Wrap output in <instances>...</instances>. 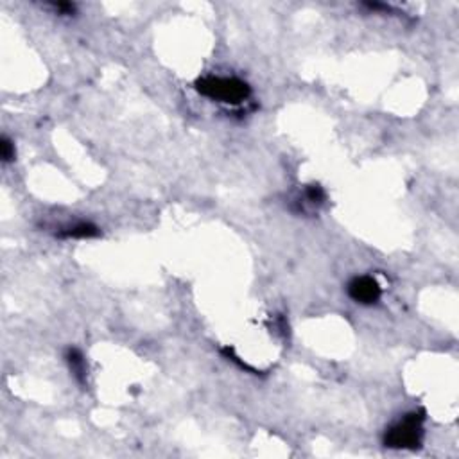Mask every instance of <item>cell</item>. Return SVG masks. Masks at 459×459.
<instances>
[{
  "instance_id": "cell-1",
  "label": "cell",
  "mask_w": 459,
  "mask_h": 459,
  "mask_svg": "<svg viewBox=\"0 0 459 459\" xmlns=\"http://www.w3.org/2000/svg\"><path fill=\"white\" fill-rule=\"evenodd\" d=\"M199 95L226 106H240L251 97V86L236 76H203L196 81Z\"/></svg>"
},
{
  "instance_id": "cell-2",
  "label": "cell",
  "mask_w": 459,
  "mask_h": 459,
  "mask_svg": "<svg viewBox=\"0 0 459 459\" xmlns=\"http://www.w3.org/2000/svg\"><path fill=\"white\" fill-rule=\"evenodd\" d=\"M424 411H413L395 422L384 434V445L397 451H414L424 440Z\"/></svg>"
},
{
  "instance_id": "cell-3",
  "label": "cell",
  "mask_w": 459,
  "mask_h": 459,
  "mask_svg": "<svg viewBox=\"0 0 459 459\" xmlns=\"http://www.w3.org/2000/svg\"><path fill=\"white\" fill-rule=\"evenodd\" d=\"M347 293L355 303L375 305L380 300L382 287L377 278L370 277V274H361V277H354L348 282Z\"/></svg>"
},
{
  "instance_id": "cell-4",
  "label": "cell",
  "mask_w": 459,
  "mask_h": 459,
  "mask_svg": "<svg viewBox=\"0 0 459 459\" xmlns=\"http://www.w3.org/2000/svg\"><path fill=\"white\" fill-rule=\"evenodd\" d=\"M99 226L88 221H76L72 224H63L56 228V237L59 239H93V237H99Z\"/></svg>"
},
{
  "instance_id": "cell-5",
  "label": "cell",
  "mask_w": 459,
  "mask_h": 459,
  "mask_svg": "<svg viewBox=\"0 0 459 459\" xmlns=\"http://www.w3.org/2000/svg\"><path fill=\"white\" fill-rule=\"evenodd\" d=\"M325 201H327V192L323 190V187L313 183V185L305 187L301 197L296 199L298 207L293 210L298 214H307V207H310V209H320L321 205H325Z\"/></svg>"
},
{
  "instance_id": "cell-6",
  "label": "cell",
  "mask_w": 459,
  "mask_h": 459,
  "mask_svg": "<svg viewBox=\"0 0 459 459\" xmlns=\"http://www.w3.org/2000/svg\"><path fill=\"white\" fill-rule=\"evenodd\" d=\"M65 361L66 364H69L70 371H72L74 378L81 384V386H85L86 384V361H85V355L81 354V350H78V348H69V350L65 351Z\"/></svg>"
},
{
  "instance_id": "cell-7",
  "label": "cell",
  "mask_w": 459,
  "mask_h": 459,
  "mask_svg": "<svg viewBox=\"0 0 459 459\" xmlns=\"http://www.w3.org/2000/svg\"><path fill=\"white\" fill-rule=\"evenodd\" d=\"M0 155H2V162H13L15 160V144H13L11 139H8V136H2V140H0Z\"/></svg>"
},
{
  "instance_id": "cell-8",
  "label": "cell",
  "mask_w": 459,
  "mask_h": 459,
  "mask_svg": "<svg viewBox=\"0 0 459 459\" xmlns=\"http://www.w3.org/2000/svg\"><path fill=\"white\" fill-rule=\"evenodd\" d=\"M50 8L54 9L58 15H76V4H70V2H54V4H50Z\"/></svg>"
}]
</instances>
